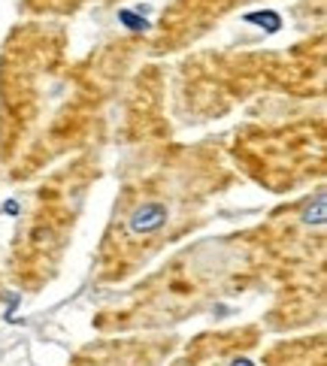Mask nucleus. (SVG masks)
Listing matches in <instances>:
<instances>
[{
	"instance_id": "f257e3e1",
	"label": "nucleus",
	"mask_w": 327,
	"mask_h": 366,
	"mask_svg": "<svg viewBox=\"0 0 327 366\" xmlns=\"http://www.w3.org/2000/svg\"><path fill=\"white\" fill-rule=\"evenodd\" d=\"M164 221H167L164 203H143L131 215V221H127V230L131 233H155L158 227H164Z\"/></svg>"
},
{
	"instance_id": "f03ea898",
	"label": "nucleus",
	"mask_w": 327,
	"mask_h": 366,
	"mask_svg": "<svg viewBox=\"0 0 327 366\" xmlns=\"http://www.w3.org/2000/svg\"><path fill=\"white\" fill-rule=\"evenodd\" d=\"M246 21H257V25H270L267 30H276L282 21H279V15H273V12H252V15H246Z\"/></svg>"
}]
</instances>
